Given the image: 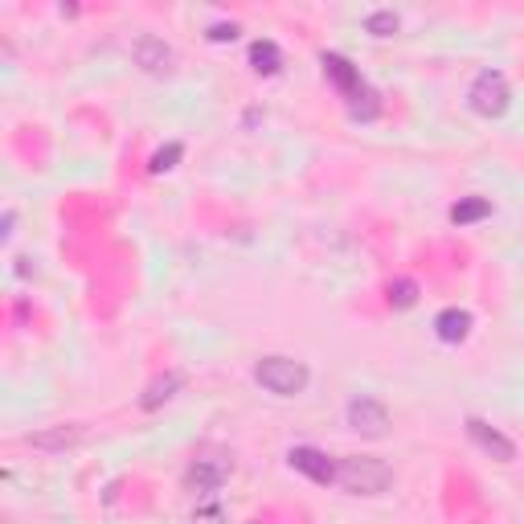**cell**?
Returning a JSON list of instances; mask_svg holds the SVG:
<instances>
[{
    "label": "cell",
    "instance_id": "ba28073f",
    "mask_svg": "<svg viewBox=\"0 0 524 524\" xmlns=\"http://www.w3.org/2000/svg\"><path fill=\"white\" fill-rule=\"evenodd\" d=\"M82 439H86V430H82L78 422H66V426H50V430H37V434H25V447L58 455V451H70V447H78Z\"/></svg>",
    "mask_w": 524,
    "mask_h": 524
},
{
    "label": "cell",
    "instance_id": "52a82bcc",
    "mask_svg": "<svg viewBox=\"0 0 524 524\" xmlns=\"http://www.w3.org/2000/svg\"><path fill=\"white\" fill-rule=\"evenodd\" d=\"M131 58H136V66L148 70V74H168L172 62H177V54H172L168 41H164V37H152V33L136 37V46H131Z\"/></svg>",
    "mask_w": 524,
    "mask_h": 524
},
{
    "label": "cell",
    "instance_id": "7c38bea8",
    "mask_svg": "<svg viewBox=\"0 0 524 524\" xmlns=\"http://www.w3.org/2000/svg\"><path fill=\"white\" fill-rule=\"evenodd\" d=\"M250 70L262 74V78H271V74L283 70V50L275 46L271 37H258L254 46H250Z\"/></svg>",
    "mask_w": 524,
    "mask_h": 524
},
{
    "label": "cell",
    "instance_id": "3957f363",
    "mask_svg": "<svg viewBox=\"0 0 524 524\" xmlns=\"http://www.w3.org/2000/svg\"><path fill=\"white\" fill-rule=\"evenodd\" d=\"M467 107L479 115V119H500L508 107H512V86H508V74L504 70H479L467 86Z\"/></svg>",
    "mask_w": 524,
    "mask_h": 524
},
{
    "label": "cell",
    "instance_id": "30bf717a",
    "mask_svg": "<svg viewBox=\"0 0 524 524\" xmlns=\"http://www.w3.org/2000/svg\"><path fill=\"white\" fill-rule=\"evenodd\" d=\"M434 336H439L443 344H463L471 336V312L463 308H443L439 316H434Z\"/></svg>",
    "mask_w": 524,
    "mask_h": 524
},
{
    "label": "cell",
    "instance_id": "d6986e66",
    "mask_svg": "<svg viewBox=\"0 0 524 524\" xmlns=\"http://www.w3.org/2000/svg\"><path fill=\"white\" fill-rule=\"evenodd\" d=\"M234 37H238V25H234V21H230V25H213V29H209V41H234Z\"/></svg>",
    "mask_w": 524,
    "mask_h": 524
},
{
    "label": "cell",
    "instance_id": "ffe728a7",
    "mask_svg": "<svg viewBox=\"0 0 524 524\" xmlns=\"http://www.w3.org/2000/svg\"><path fill=\"white\" fill-rule=\"evenodd\" d=\"M13 226H17V213L9 209V213H5V230H0V238H5V242L13 238Z\"/></svg>",
    "mask_w": 524,
    "mask_h": 524
},
{
    "label": "cell",
    "instance_id": "2e32d148",
    "mask_svg": "<svg viewBox=\"0 0 524 524\" xmlns=\"http://www.w3.org/2000/svg\"><path fill=\"white\" fill-rule=\"evenodd\" d=\"M398 29H402V17L393 9H377V13L365 17V33H373V37H393Z\"/></svg>",
    "mask_w": 524,
    "mask_h": 524
},
{
    "label": "cell",
    "instance_id": "5bb4252c",
    "mask_svg": "<svg viewBox=\"0 0 524 524\" xmlns=\"http://www.w3.org/2000/svg\"><path fill=\"white\" fill-rule=\"evenodd\" d=\"M185 385V373H164V377H156L148 389H144V398H140V406L144 410H160L168 398H172V393H177Z\"/></svg>",
    "mask_w": 524,
    "mask_h": 524
},
{
    "label": "cell",
    "instance_id": "9a60e30c",
    "mask_svg": "<svg viewBox=\"0 0 524 524\" xmlns=\"http://www.w3.org/2000/svg\"><path fill=\"white\" fill-rule=\"evenodd\" d=\"M377 115H381V99H377L373 86L365 82L361 91L348 99V119H353V123H369V119H377Z\"/></svg>",
    "mask_w": 524,
    "mask_h": 524
},
{
    "label": "cell",
    "instance_id": "9c48e42d",
    "mask_svg": "<svg viewBox=\"0 0 524 524\" xmlns=\"http://www.w3.org/2000/svg\"><path fill=\"white\" fill-rule=\"evenodd\" d=\"M320 66H324V78H328V82L336 86V91L344 95V103L353 99V95L361 91V86H365L361 70H357L353 62H348L344 54H320Z\"/></svg>",
    "mask_w": 524,
    "mask_h": 524
},
{
    "label": "cell",
    "instance_id": "7a4b0ae2",
    "mask_svg": "<svg viewBox=\"0 0 524 524\" xmlns=\"http://www.w3.org/2000/svg\"><path fill=\"white\" fill-rule=\"evenodd\" d=\"M254 381L275 398H299L312 385V369L295 357H262L254 361Z\"/></svg>",
    "mask_w": 524,
    "mask_h": 524
},
{
    "label": "cell",
    "instance_id": "277c9868",
    "mask_svg": "<svg viewBox=\"0 0 524 524\" xmlns=\"http://www.w3.org/2000/svg\"><path fill=\"white\" fill-rule=\"evenodd\" d=\"M344 422H348V430L365 434V439H381V434H389V410H385V402L365 398V393L344 406Z\"/></svg>",
    "mask_w": 524,
    "mask_h": 524
},
{
    "label": "cell",
    "instance_id": "ac0fdd59",
    "mask_svg": "<svg viewBox=\"0 0 524 524\" xmlns=\"http://www.w3.org/2000/svg\"><path fill=\"white\" fill-rule=\"evenodd\" d=\"M181 156H185V144H168V148H160V152L148 160V172H156V177H160V172H172Z\"/></svg>",
    "mask_w": 524,
    "mask_h": 524
},
{
    "label": "cell",
    "instance_id": "6da1fadb",
    "mask_svg": "<svg viewBox=\"0 0 524 524\" xmlns=\"http://www.w3.org/2000/svg\"><path fill=\"white\" fill-rule=\"evenodd\" d=\"M336 484L348 496H385L393 484V467L377 455H344L336 463Z\"/></svg>",
    "mask_w": 524,
    "mask_h": 524
},
{
    "label": "cell",
    "instance_id": "5b68a950",
    "mask_svg": "<svg viewBox=\"0 0 524 524\" xmlns=\"http://www.w3.org/2000/svg\"><path fill=\"white\" fill-rule=\"evenodd\" d=\"M287 467L299 471V475H308L312 484H336V463L320 447H291L287 451Z\"/></svg>",
    "mask_w": 524,
    "mask_h": 524
},
{
    "label": "cell",
    "instance_id": "e0dca14e",
    "mask_svg": "<svg viewBox=\"0 0 524 524\" xmlns=\"http://www.w3.org/2000/svg\"><path fill=\"white\" fill-rule=\"evenodd\" d=\"M418 295H422V291H418V283H414V279H393V283H389V303H393L398 312L414 308Z\"/></svg>",
    "mask_w": 524,
    "mask_h": 524
},
{
    "label": "cell",
    "instance_id": "8fae6325",
    "mask_svg": "<svg viewBox=\"0 0 524 524\" xmlns=\"http://www.w3.org/2000/svg\"><path fill=\"white\" fill-rule=\"evenodd\" d=\"M222 479H226V467H222V463L197 459V463L189 467V475H185V488L197 492V496H205V492H217V488H222Z\"/></svg>",
    "mask_w": 524,
    "mask_h": 524
},
{
    "label": "cell",
    "instance_id": "8992f818",
    "mask_svg": "<svg viewBox=\"0 0 524 524\" xmlns=\"http://www.w3.org/2000/svg\"><path fill=\"white\" fill-rule=\"evenodd\" d=\"M467 434H471V443L484 455H492L496 463H512L516 459V443L508 439V434H500L496 426H488L484 418H467Z\"/></svg>",
    "mask_w": 524,
    "mask_h": 524
},
{
    "label": "cell",
    "instance_id": "4fadbf2b",
    "mask_svg": "<svg viewBox=\"0 0 524 524\" xmlns=\"http://www.w3.org/2000/svg\"><path fill=\"white\" fill-rule=\"evenodd\" d=\"M484 217H492V201H488V197H459V201L451 205V222H455L459 230L484 222Z\"/></svg>",
    "mask_w": 524,
    "mask_h": 524
}]
</instances>
